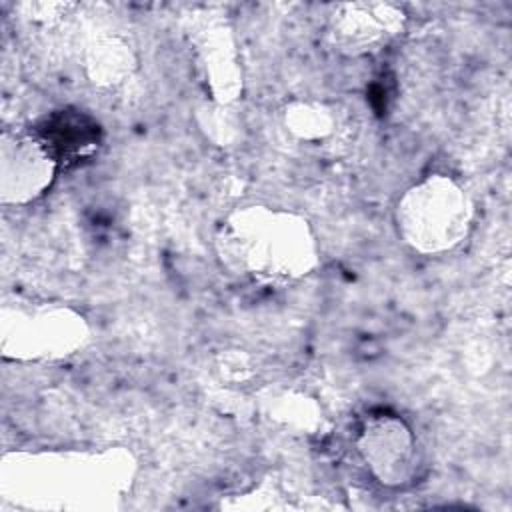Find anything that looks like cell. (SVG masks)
Here are the masks:
<instances>
[{"instance_id": "6da1fadb", "label": "cell", "mask_w": 512, "mask_h": 512, "mask_svg": "<svg viewBox=\"0 0 512 512\" xmlns=\"http://www.w3.org/2000/svg\"><path fill=\"white\" fill-rule=\"evenodd\" d=\"M216 246L226 268L260 280H296L318 262L306 220L266 206L232 212L220 224Z\"/></svg>"}, {"instance_id": "7a4b0ae2", "label": "cell", "mask_w": 512, "mask_h": 512, "mask_svg": "<svg viewBox=\"0 0 512 512\" xmlns=\"http://www.w3.org/2000/svg\"><path fill=\"white\" fill-rule=\"evenodd\" d=\"M472 206L466 192L446 176H430L398 202L396 222L402 238L420 252L454 248L468 232Z\"/></svg>"}, {"instance_id": "3957f363", "label": "cell", "mask_w": 512, "mask_h": 512, "mask_svg": "<svg viewBox=\"0 0 512 512\" xmlns=\"http://www.w3.org/2000/svg\"><path fill=\"white\" fill-rule=\"evenodd\" d=\"M60 164L34 130H6L0 144V196L4 204H28L54 182Z\"/></svg>"}, {"instance_id": "277c9868", "label": "cell", "mask_w": 512, "mask_h": 512, "mask_svg": "<svg viewBox=\"0 0 512 512\" xmlns=\"http://www.w3.org/2000/svg\"><path fill=\"white\" fill-rule=\"evenodd\" d=\"M358 450L378 482L384 486H404L416 476L418 454L410 426L396 414L374 412L366 416Z\"/></svg>"}, {"instance_id": "5b68a950", "label": "cell", "mask_w": 512, "mask_h": 512, "mask_svg": "<svg viewBox=\"0 0 512 512\" xmlns=\"http://www.w3.org/2000/svg\"><path fill=\"white\" fill-rule=\"evenodd\" d=\"M402 28V14L390 4H344L332 18V32L340 46L370 52L386 44Z\"/></svg>"}, {"instance_id": "8992f818", "label": "cell", "mask_w": 512, "mask_h": 512, "mask_svg": "<svg viewBox=\"0 0 512 512\" xmlns=\"http://www.w3.org/2000/svg\"><path fill=\"white\" fill-rule=\"evenodd\" d=\"M32 130L42 138L60 166L80 162L90 156L100 142L98 124L78 110L52 112Z\"/></svg>"}, {"instance_id": "52a82bcc", "label": "cell", "mask_w": 512, "mask_h": 512, "mask_svg": "<svg viewBox=\"0 0 512 512\" xmlns=\"http://www.w3.org/2000/svg\"><path fill=\"white\" fill-rule=\"evenodd\" d=\"M332 112L334 110L326 108L324 104H294L286 112V124L290 132H294L302 140H326L334 134L336 126V118Z\"/></svg>"}, {"instance_id": "ba28073f", "label": "cell", "mask_w": 512, "mask_h": 512, "mask_svg": "<svg viewBox=\"0 0 512 512\" xmlns=\"http://www.w3.org/2000/svg\"><path fill=\"white\" fill-rule=\"evenodd\" d=\"M94 68V78L104 82H120L132 68V54L126 44L118 40H104L94 46V56L90 60Z\"/></svg>"}]
</instances>
